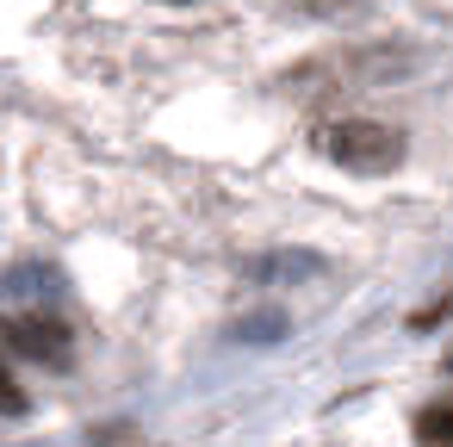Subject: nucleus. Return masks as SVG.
I'll return each mask as SVG.
<instances>
[{
	"label": "nucleus",
	"mask_w": 453,
	"mask_h": 447,
	"mask_svg": "<svg viewBox=\"0 0 453 447\" xmlns=\"http://www.w3.org/2000/svg\"><path fill=\"white\" fill-rule=\"evenodd\" d=\"M317 150L348 168V174H391L403 162V137L391 125H372V119H342V125H323L317 131Z\"/></svg>",
	"instance_id": "1"
},
{
	"label": "nucleus",
	"mask_w": 453,
	"mask_h": 447,
	"mask_svg": "<svg viewBox=\"0 0 453 447\" xmlns=\"http://www.w3.org/2000/svg\"><path fill=\"white\" fill-rule=\"evenodd\" d=\"M7 348L19 360H44V366H69V329L50 311H7Z\"/></svg>",
	"instance_id": "2"
},
{
	"label": "nucleus",
	"mask_w": 453,
	"mask_h": 447,
	"mask_svg": "<svg viewBox=\"0 0 453 447\" xmlns=\"http://www.w3.org/2000/svg\"><path fill=\"white\" fill-rule=\"evenodd\" d=\"M416 441H422V447H453V410H447V404L422 410V416H416Z\"/></svg>",
	"instance_id": "3"
}]
</instances>
